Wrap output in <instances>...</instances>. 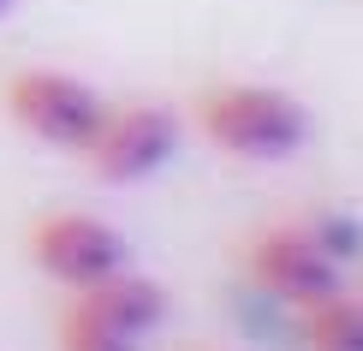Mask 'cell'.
Segmentation results:
<instances>
[{"instance_id": "10", "label": "cell", "mask_w": 363, "mask_h": 351, "mask_svg": "<svg viewBox=\"0 0 363 351\" xmlns=\"http://www.w3.org/2000/svg\"><path fill=\"white\" fill-rule=\"evenodd\" d=\"M12 6H18V0H0V18H6V12H12Z\"/></svg>"}, {"instance_id": "3", "label": "cell", "mask_w": 363, "mask_h": 351, "mask_svg": "<svg viewBox=\"0 0 363 351\" xmlns=\"http://www.w3.org/2000/svg\"><path fill=\"white\" fill-rule=\"evenodd\" d=\"M179 149V119L161 101H108L96 131L84 137V167L108 185H138V179L161 173Z\"/></svg>"}, {"instance_id": "8", "label": "cell", "mask_w": 363, "mask_h": 351, "mask_svg": "<svg viewBox=\"0 0 363 351\" xmlns=\"http://www.w3.org/2000/svg\"><path fill=\"white\" fill-rule=\"evenodd\" d=\"M54 351H143V340L96 322L78 298H66V310L54 316Z\"/></svg>"}, {"instance_id": "1", "label": "cell", "mask_w": 363, "mask_h": 351, "mask_svg": "<svg viewBox=\"0 0 363 351\" xmlns=\"http://www.w3.org/2000/svg\"><path fill=\"white\" fill-rule=\"evenodd\" d=\"M191 119L233 161H292L310 143V108L274 84H208L191 96Z\"/></svg>"}, {"instance_id": "9", "label": "cell", "mask_w": 363, "mask_h": 351, "mask_svg": "<svg viewBox=\"0 0 363 351\" xmlns=\"http://www.w3.org/2000/svg\"><path fill=\"white\" fill-rule=\"evenodd\" d=\"M292 226L304 233L322 256H334L340 268H352L363 256V226L352 215H340V208H310V215H292Z\"/></svg>"}, {"instance_id": "4", "label": "cell", "mask_w": 363, "mask_h": 351, "mask_svg": "<svg viewBox=\"0 0 363 351\" xmlns=\"http://www.w3.org/2000/svg\"><path fill=\"white\" fill-rule=\"evenodd\" d=\"M24 244H30V262L48 274L54 286H66V292H84L89 280H101V274L131 262L125 233L113 221L89 215V208H48V215H36Z\"/></svg>"}, {"instance_id": "7", "label": "cell", "mask_w": 363, "mask_h": 351, "mask_svg": "<svg viewBox=\"0 0 363 351\" xmlns=\"http://www.w3.org/2000/svg\"><path fill=\"white\" fill-rule=\"evenodd\" d=\"M292 333L304 351H363V292H328L292 310Z\"/></svg>"}, {"instance_id": "6", "label": "cell", "mask_w": 363, "mask_h": 351, "mask_svg": "<svg viewBox=\"0 0 363 351\" xmlns=\"http://www.w3.org/2000/svg\"><path fill=\"white\" fill-rule=\"evenodd\" d=\"M72 298H78L96 322L131 333V340H149V333L167 322V292H161V280L138 274L131 262L113 268V274H101V280H89L84 292H72Z\"/></svg>"}, {"instance_id": "5", "label": "cell", "mask_w": 363, "mask_h": 351, "mask_svg": "<svg viewBox=\"0 0 363 351\" xmlns=\"http://www.w3.org/2000/svg\"><path fill=\"white\" fill-rule=\"evenodd\" d=\"M245 280L262 298L286 303V310H304V303L340 292L345 268L334 262V256L315 250L292 221H274V226H256V233L245 238Z\"/></svg>"}, {"instance_id": "2", "label": "cell", "mask_w": 363, "mask_h": 351, "mask_svg": "<svg viewBox=\"0 0 363 351\" xmlns=\"http://www.w3.org/2000/svg\"><path fill=\"white\" fill-rule=\"evenodd\" d=\"M0 108L6 119L18 126L24 137H36V143L48 149H72L78 155L84 137L96 131L101 119V89L72 78V72H54V66H18L6 72V84H0Z\"/></svg>"}]
</instances>
